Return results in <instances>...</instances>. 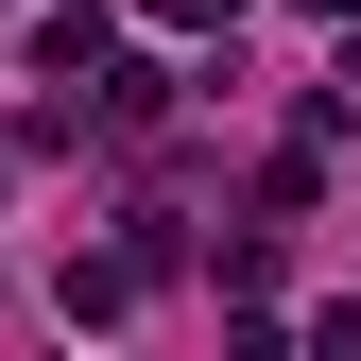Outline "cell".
I'll return each instance as SVG.
<instances>
[{"label":"cell","instance_id":"1","mask_svg":"<svg viewBox=\"0 0 361 361\" xmlns=\"http://www.w3.org/2000/svg\"><path fill=\"white\" fill-rule=\"evenodd\" d=\"M52 293H69V327H121V310H138V258H69Z\"/></svg>","mask_w":361,"mask_h":361},{"label":"cell","instance_id":"2","mask_svg":"<svg viewBox=\"0 0 361 361\" xmlns=\"http://www.w3.org/2000/svg\"><path fill=\"white\" fill-rule=\"evenodd\" d=\"M155 35H241V0H138Z\"/></svg>","mask_w":361,"mask_h":361},{"label":"cell","instance_id":"3","mask_svg":"<svg viewBox=\"0 0 361 361\" xmlns=\"http://www.w3.org/2000/svg\"><path fill=\"white\" fill-rule=\"evenodd\" d=\"M310 18H361V0H310Z\"/></svg>","mask_w":361,"mask_h":361}]
</instances>
